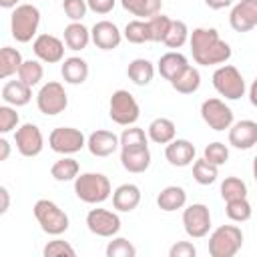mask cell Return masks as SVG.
<instances>
[{"label": "cell", "instance_id": "cell-29", "mask_svg": "<svg viewBox=\"0 0 257 257\" xmlns=\"http://www.w3.org/2000/svg\"><path fill=\"white\" fill-rule=\"evenodd\" d=\"M171 86H173L177 92H181V94H193V92H197L199 86H201V72H199L195 66L189 64L179 76H175V78L171 80Z\"/></svg>", "mask_w": 257, "mask_h": 257}, {"label": "cell", "instance_id": "cell-44", "mask_svg": "<svg viewBox=\"0 0 257 257\" xmlns=\"http://www.w3.org/2000/svg\"><path fill=\"white\" fill-rule=\"evenodd\" d=\"M62 10L66 18H70V22H80L86 16L88 4L86 0H62Z\"/></svg>", "mask_w": 257, "mask_h": 257}, {"label": "cell", "instance_id": "cell-30", "mask_svg": "<svg viewBox=\"0 0 257 257\" xmlns=\"http://www.w3.org/2000/svg\"><path fill=\"white\" fill-rule=\"evenodd\" d=\"M22 62L24 60H22L20 50L12 46H4L0 50V78H10L12 74H18Z\"/></svg>", "mask_w": 257, "mask_h": 257}, {"label": "cell", "instance_id": "cell-10", "mask_svg": "<svg viewBox=\"0 0 257 257\" xmlns=\"http://www.w3.org/2000/svg\"><path fill=\"white\" fill-rule=\"evenodd\" d=\"M183 227L191 239H203L211 229V213L203 203H193L183 211Z\"/></svg>", "mask_w": 257, "mask_h": 257}, {"label": "cell", "instance_id": "cell-40", "mask_svg": "<svg viewBox=\"0 0 257 257\" xmlns=\"http://www.w3.org/2000/svg\"><path fill=\"white\" fill-rule=\"evenodd\" d=\"M137 247L124 237H112L106 245V257H135Z\"/></svg>", "mask_w": 257, "mask_h": 257}, {"label": "cell", "instance_id": "cell-39", "mask_svg": "<svg viewBox=\"0 0 257 257\" xmlns=\"http://www.w3.org/2000/svg\"><path fill=\"white\" fill-rule=\"evenodd\" d=\"M221 197L223 201H233V199H243L247 197V185L239 177H227L221 183Z\"/></svg>", "mask_w": 257, "mask_h": 257}, {"label": "cell", "instance_id": "cell-52", "mask_svg": "<svg viewBox=\"0 0 257 257\" xmlns=\"http://www.w3.org/2000/svg\"><path fill=\"white\" fill-rule=\"evenodd\" d=\"M18 2H20V0H0V6L8 10V8H16V6H18Z\"/></svg>", "mask_w": 257, "mask_h": 257}, {"label": "cell", "instance_id": "cell-38", "mask_svg": "<svg viewBox=\"0 0 257 257\" xmlns=\"http://www.w3.org/2000/svg\"><path fill=\"white\" fill-rule=\"evenodd\" d=\"M171 22L173 20L169 16H165V14H157L153 18H149L147 24H149V38H151V42H165L167 32L171 28Z\"/></svg>", "mask_w": 257, "mask_h": 257}, {"label": "cell", "instance_id": "cell-14", "mask_svg": "<svg viewBox=\"0 0 257 257\" xmlns=\"http://www.w3.org/2000/svg\"><path fill=\"white\" fill-rule=\"evenodd\" d=\"M32 50L40 62L56 64L64 58V42L52 34H38L32 42Z\"/></svg>", "mask_w": 257, "mask_h": 257}, {"label": "cell", "instance_id": "cell-25", "mask_svg": "<svg viewBox=\"0 0 257 257\" xmlns=\"http://www.w3.org/2000/svg\"><path fill=\"white\" fill-rule=\"evenodd\" d=\"M187 203V193L183 187L179 185H169L165 187L159 195H157V205L161 211H167V213H173L177 209H183Z\"/></svg>", "mask_w": 257, "mask_h": 257}, {"label": "cell", "instance_id": "cell-9", "mask_svg": "<svg viewBox=\"0 0 257 257\" xmlns=\"http://www.w3.org/2000/svg\"><path fill=\"white\" fill-rule=\"evenodd\" d=\"M48 147L58 155H74L86 147V137L74 126H58L48 135Z\"/></svg>", "mask_w": 257, "mask_h": 257}, {"label": "cell", "instance_id": "cell-16", "mask_svg": "<svg viewBox=\"0 0 257 257\" xmlns=\"http://www.w3.org/2000/svg\"><path fill=\"white\" fill-rule=\"evenodd\" d=\"M90 38H92L96 48H100V50H114V48H118V44L122 40V32L118 30V26L114 22L98 20L90 28Z\"/></svg>", "mask_w": 257, "mask_h": 257}, {"label": "cell", "instance_id": "cell-43", "mask_svg": "<svg viewBox=\"0 0 257 257\" xmlns=\"http://www.w3.org/2000/svg\"><path fill=\"white\" fill-rule=\"evenodd\" d=\"M18 122H20V116L16 112V106H10V104H2L0 106V133L6 135L14 128H18Z\"/></svg>", "mask_w": 257, "mask_h": 257}, {"label": "cell", "instance_id": "cell-47", "mask_svg": "<svg viewBox=\"0 0 257 257\" xmlns=\"http://www.w3.org/2000/svg\"><path fill=\"white\" fill-rule=\"evenodd\" d=\"M120 4H122V8H124L126 12H131L133 16H139V18H141L147 0H120Z\"/></svg>", "mask_w": 257, "mask_h": 257}, {"label": "cell", "instance_id": "cell-53", "mask_svg": "<svg viewBox=\"0 0 257 257\" xmlns=\"http://www.w3.org/2000/svg\"><path fill=\"white\" fill-rule=\"evenodd\" d=\"M253 179H255V183H257V155H255V159H253Z\"/></svg>", "mask_w": 257, "mask_h": 257}, {"label": "cell", "instance_id": "cell-34", "mask_svg": "<svg viewBox=\"0 0 257 257\" xmlns=\"http://www.w3.org/2000/svg\"><path fill=\"white\" fill-rule=\"evenodd\" d=\"M225 213H227V217H229L231 221H235V223H245V221L251 219L253 209H251V203L247 201V197H243V199L227 201Z\"/></svg>", "mask_w": 257, "mask_h": 257}, {"label": "cell", "instance_id": "cell-41", "mask_svg": "<svg viewBox=\"0 0 257 257\" xmlns=\"http://www.w3.org/2000/svg\"><path fill=\"white\" fill-rule=\"evenodd\" d=\"M203 157H205L209 163H213V165L221 167V165H225V163L229 161V149H227V145H225V143L215 141V143H209V145L205 147Z\"/></svg>", "mask_w": 257, "mask_h": 257}, {"label": "cell", "instance_id": "cell-18", "mask_svg": "<svg viewBox=\"0 0 257 257\" xmlns=\"http://www.w3.org/2000/svg\"><path fill=\"white\" fill-rule=\"evenodd\" d=\"M229 145L241 151L257 145V122L255 120H237L229 126Z\"/></svg>", "mask_w": 257, "mask_h": 257}, {"label": "cell", "instance_id": "cell-51", "mask_svg": "<svg viewBox=\"0 0 257 257\" xmlns=\"http://www.w3.org/2000/svg\"><path fill=\"white\" fill-rule=\"evenodd\" d=\"M249 102L253 104V106H257V78L251 82V86H249Z\"/></svg>", "mask_w": 257, "mask_h": 257}, {"label": "cell", "instance_id": "cell-20", "mask_svg": "<svg viewBox=\"0 0 257 257\" xmlns=\"http://www.w3.org/2000/svg\"><path fill=\"white\" fill-rule=\"evenodd\" d=\"M141 203V189L135 183H124L112 193V207L120 213H131Z\"/></svg>", "mask_w": 257, "mask_h": 257}, {"label": "cell", "instance_id": "cell-24", "mask_svg": "<svg viewBox=\"0 0 257 257\" xmlns=\"http://www.w3.org/2000/svg\"><path fill=\"white\" fill-rule=\"evenodd\" d=\"M60 74L68 84H82L88 78V64L80 56H68L62 60Z\"/></svg>", "mask_w": 257, "mask_h": 257}, {"label": "cell", "instance_id": "cell-13", "mask_svg": "<svg viewBox=\"0 0 257 257\" xmlns=\"http://www.w3.org/2000/svg\"><path fill=\"white\" fill-rule=\"evenodd\" d=\"M14 143L22 157H36L42 153L44 137H42V131L34 122H24L22 126L16 128Z\"/></svg>", "mask_w": 257, "mask_h": 257}, {"label": "cell", "instance_id": "cell-2", "mask_svg": "<svg viewBox=\"0 0 257 257\" xmlns=\"http://www.w3.org/2000/svg\"><path fill=\"white\" fill-rule=\"evenodd\" d=\"M74 193L82 203L100 205L110 197L112 187L108 177L102 173H80L74 179Z\"/></svg>", "mask_w": 257, "mask_h": 257}, {"label": "cell", "instance_id": "cell-26", "mask_svg": "<svg viewBox=\"0 0 257 257\" xmlns=\"http://www.w3.org/2000/svg\"><path fill=\"white\" fill-rule=\"evenodd\" d=\"M147 135L157 145H169L177 135V126H175V122L171 118L159 116V118L151 120V124L147 128Z\"/></svg>", "mask_w": 257, "mask_h": 257}, {"label": "cell", "instance_id": "cell-3", "mask_svg": "<svg viewBox=\"0 0 257 257\" xmlns=\"http://www.w3.org/2000/svg\"><path fill=\"white\" fill-rule=\"evenodd\" d=\"M40 26V10L34 4H18L10 16V32L16 42H30Z\"/></svg>", "mask_w": 257, "mask_h": 257}, {"label": "cell", "instance_id": "cell-42", "mask_svg": "<svg viewBox=\"0 0 257 257\" xmlns=\"http://www.w3.org/2000/svg\"><path fill=\"white\" fill-rule=\"evenodd\" d=\"M42 255H44V257H74L76 251H74V247H72L68 241L54 239V241H48V243L44 245Z\"/></svg>", "mask_w": 257, "mask_h": 257}, {"label": "cell", "instance_id": "cell-27", "mask_svg": "<svg viewBox=\"0 0 257 257\" xmlns=\"http://www.w3.org/2000/svg\"><path fill=\"white\" fill-rule=\"evenodd\" d=\"M90 40V30L82 22H70L64 28V44L68 50H84Z\"/></svg>", "mask_w": 257, "mask_h": 257}, {"label": "cell", "instance_id": "cell-33", "mask_svg": "<svg viewBox=\"0 0 257 257\" xmlns=\"http://www.w3.org/2000/svg\"><path fill=\"white\" fill-rule=\"evenodd\" d=\"M16 76H18L24 84H28V86H36V84L42 80V76H44L42 62H40V60H32V58H30V60H24Z\"/></svg>", "mask_w": 257, "mask_h": 257}, {"label": "cell", "instance_id": "cell-22", "mask_svg": "<svg viewBox=\"0 0 257 257\" xmlns=\"http://www.w3.org/2000/svg\"><path fill=\"white\" fill-rule=\"evenodd\" d=\"M187 66H189L187 56L181 54V52H177V50H171V52L163 54V56L159 58V62H157L159 74H161L165 80H169V82H171L175 76H179Z\"/></svg>", "mask_w": 257, "mask_h": 257}, {"label": "cell", "instance_id": "cell-36", "mask_svg": "<svg viewBox=\"0 0 257 257\" xmlns=\"http://www.w3.org/2000/svg\"><path fill=\"white\" fill-rule=\"evenodd\" d=\"M120 139V149H141V147H149V135H145V131L141 126L131 124L128 128L122 131Z\"/></svg>", "mask_w": 257, "mask_h": 257}, {"label": "cell", "instance_id": "cell-17", "mask_svg": "<svg viewBox=\"0 0 257 257\" xmlns=\"http://www.w3.org/2000/svg\"><path fill=\"white\" fill-rule=\"evenodd\" d=\"M118 147H120V139L112 131L98 128V131L90 133L88 139H86V149L92 157H100V159L110 157Z\"/></svg>", "mask_w": 257, "mask_h": 257}, {"label": "cell", "instance_id": "cell-1", "mask_svg": "<svg viewBox=\"0 0 257 257\" xmlns=\"http://www.w3.org/2000/svg\"><path fill=\"white\" fill-rule=\"evenodd\" d=\"M193 60L201 66L225 64L231 58V46L221 40L215 28H195L189 36Z\"/></svg>", "mask_w": 257, "mask_h": 257}, {"label": "cell", "instance_id": "cell-46", "mask_svg": "<svg viewBox=\"0 0 257 257\" xmlns=\"http://www.w3.org/2000/svg\"><path fill=\"white\" fill-rule=\"evenodd\" d=\"M86 4L88 10H92L94 14H108L114 8L116 0H86Z\"/></svg>", "mask_w": 257, "mask_h": 257}, {"label": "cell", "instance_id": "cell-31", "mask_svg": "<svg viewBox=\"0 0 257 257\" xmlns=\"http://www.w3.org/2000/svg\"><path fill=\"white\" fill-rule=\"evenodd\" d=\"M78 171H80L78 161L72 159V157H66V155H64L62 159H58V161L50 167V175H52V179H54V181H60V183L74 181V179L78 177Z\"/></svg>", "mask_w": 257, "mask_h": 257}, {"label": "cell", "instance_id": "cell-32", "mask_svg": "<svg viewBox=\"0 0 257 257\" xmlns=\"http://www.w3.org/2000/svg\"><path fill=\"white\" fill-rule=\"evenodd\" d=\"M219 177V167L209 163L205 157L203 159H197L193 163V179L199 183V185H211L215 183Z\"/></svg>", "mask_w": 257, "mask_h": 257}, {"label": "cell", "instance_id": "cell-12", "mask_svg": "<svg viewBox=\"0 0 257 257\" xmlns=\"http://www.w3.org/2000/svg\"><path fill=\"white\" fill-rule=\"evenodd\" d=\"M86 227L92 235L114 237L120 231V217L108 209H90L86 213Z\"/></svg>", "mask_w": 257, "mask_h": 257}, {"label": "cell", "instance_id": "cell-50", "mask_svg": "<svg viewBox=\"0 0 257 257\" xmlns=\"http://www.w3.org/2000/svg\"><path fill=\"white\" fill-rule=\"evenodd\" d=\"M10 157V143L6 139H0V161H6Z\"/></svg>", "mask_w": 257, "mask_h": 257}, {"label": "cell", "instance_id": "cell-7", "mask_svg": "<svg viewBox=\"0 0 257 257\" xmlns=\"http://www.w3.org/2000/svg\"><path fill=\"white\" fill-rule=\"evenodd\" d=\"M213 86L227 100H237L245 94V78L233 64H221L213 72Z\"/></svg>", "mask_w": 257, "mask_h": 257}, {"label": "cell", "instance_id": "cell-35", "mask_svg": "<svg viewBox=\"0 0 257 257\" xmlns=\"http://www.w3.org/2000/svg\"><path fill=\"white\" fill-rule=\"evenodd\" d=\"M122 36H124L128 42H133V44H145V42H151L147 20H141V18L131 20V22L124 26Z\"/></svg>", "mask_w": 257, "mask_h": 257}, {"label": "cell", "instance_id": "cell-28", "mask_svg": "<svg viewBox=\"0 0 257 257\" xmlns=\"http://www.w3.org/2000/svg\"><path fill=\"white\" fill-rule=\"evenodd\" d=\"M126 74H128V78H131L137 86H147V84H151L153 78H155V66H153V62L147 60V58H135V60L128 64Z\"/></svg>", "mask_w": 257, "mask_h": 257}, {"label": "cell", "instance_id": "cell-37", "mask_svg": "<svg viewBox=\"0 0 257 257\" xmlns=\"http://www.w3.org/2000/svg\"><path fill=\"white\" fill-rule=\"evenodd\" d=\"M189 36H191V32H189L187 24L183 20H173L171 22V28L167 32V38H165V46H169L173 50L175 48H181L189 40Z\"/></svg>", "mask_w": 257, "mask_h": 257}, {"label": "cell", "instance_id": "cell-11", "mask_svg": "<svg viewBox=\"0 0 257 257\" xmlns=\"http://www.w3.org/2000/svg\"><path fill=\"white\" fill-rule=\"evenodd\" d=\"M201 118L213 131H225L233 124V110L221 98H207L201 104Z\"/></svg>", "mask_w": 257, "mask_h": 257}, {"label": "cell", "instance_id": "cell-19", "mask_svg": "<svg viewBox=\"0 0 257 257\" xmlns=\"http://www.w3.org/2000/svg\"><path fill=\"white\" fill-rule=\"evenodd\" d=\"M165 157L173 167H189L195 163V145L187 139H173L165 147Z\"/></svg>", "mask_w": 257, "mask_h": 257}, {"label": "cell", "instance_id": "cell-48", "mask_svg": "<svg viewBox=\"0 0 257 257\" xmlns=\"http://www.w3.org/2000/svg\"><path fill=\"white\" fill-rule=\"evenodd\" d=\"M0 199H2V203H0V213L4 215V213L8 211V207H10V193H8L6 187H0Z\"/></svg>", "mask_w": 257, "mask_h": 257}, {"label": "cell", "instance_id": "cell-21", "mask_svg": "<svg viewBox=\"0 0 257 257\" xmlns=\"http://www.w3.org/2000/svg\"><path fill=\"white\" fill-rule=\"evenodd\" d=\"M120 165L128 173H145L151 167V151L149 147L141 149H120Z\"/></svg>", "mask_w": 257, "mask_h": 257}, {"label": "cell", "instance_id": "cell-15", "mask_svg": "<svg viewBox=\"0 0 257 257\" xmlns=\"http://www.w3.org/2000/svg\"><path fill=\"white\" fill-rule=\"evenodd\" d=\"M229 24L235 32H249L257 26V0H241L231 8Z\"/></svg>", "mask_w": 257, "mask_h": 257}, {"label": "cell", "instance_id": "cell-4", "mask_svg": "<svg viewBox=\"0 0 257 257\" xmlns=\"http://www.w3.org/2000/svg\"><path fill=\"white\" fill-rule=\"evenodd\" d=\"M243 247V231L237 225H221L209 235L211 257H233Z\"/></svg>", "mask_w": 257, "mask_h": 257}, {"label": "cell", "instance_id": "cell-6", "mask_svg": "<svg viewBox=\"0 0 257 257\" xmlns=\"http://www.w3.org/2000/svg\"><path fill=\"white\" fill-rule=\"evenodd\" d=\"M108 114L110 118L120 124V126H131L139 120L141 116V108H139V102L137 98L124 90V88H118L112 92L110 96V102H108Z\"/></svg>", "mask_w": 257, "mask_h": 257}, {"label": "cell", "instance_id": "cell-8", "mask_svg": "<svg viewBox=\"0 0 257 257\" xmlns=\"http://www.w3.org/2000/svg\"><path fill=\"white\" fill-rule=\"evenodd\" d=\"M36 106L46 116H54V114L64 112L68 106V94H66L64 86L56 80L42 84L38 94H36Z\"/></svg>", "mask_w": 257, "mask_h": 257}, {"label": "cell", "instance_id": "cell-5", "mask_svg": "<svg viewBox=\"0 0 257 257\" xmlns=\"http://www.w3.org/2000/svg\"><path fill=\"white\" fill-rule=\"evenodd\" d=\"M34 217L40 225V229L48 235H62L68 229V215L54 203L48 199H38L34 203Z\"/></svg>", "mask_w": 257, "mask_h": 257}, {"label": "cell", "instance_id": "cell-49", "mask_svg": "<svg viewBox=\"0 0 257 257\" xmlns=\"http://www.w3.org/2000/svg\"><path fill=\"white\" fill-rule=\"evenodd\" d=\"M205 4L211 8V10H221V8H227L233 4V0H205Z\"/></svg>", "mask_w": 257, "mask_h": 257}, {"label": "cell", "instance_id": "cell-23", "mask_svg": "<svg viewBox=\"0 0 257 257\" xmlns=\"http://www.w3.org/2000/svg\"><path fill=\"white\" fill-rule=\"evenodd\" d=\"M32 98V86L24 84L20 78L18 80H8L2 86V100L10 106H24Z\"/></svg>", "mask_w": 257, "mask_h": 257}, {"label": "cell", "instance_id": "cell-45", "mask_svg": "<svg viewBox=\"0 0 257 257\" xmlns=\"http://www.w3.org/2000/svg\"><path fill=\"white\" fill-rule=\"evenodd\" d=\"M195 255H197V247L191 241H177L169 249V257H195Z\"/></svg>", "mask_w": 257, "mask_h": 257}]
</instances>
